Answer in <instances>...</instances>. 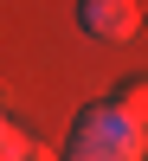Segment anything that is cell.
<instances>
[{
	"instance_id": "1",
	"label": "cell",
	"mask_w": 148,
	"mask_h": 161,
	"mask_svg": "<svg viewBox=\"0 0 148 161\" xmlns=\"http://www.w3.org/2000/svg\"><path fill=\"white\" fill-rule=\"evenodd\" d=\"M142 129L123 123L110 103H90L71 123V142H64V161H142Z\"/></svg>"
},
{
	"instance_id": "2",
	"label": "cell",
	"mask_w": 148,
	"mask_h": 161,
	"mask_svg": "<svg viewBox=\"0 0 148 161\" xmlns=\"http://www.w3.org/2000/svg\"><path fill=\"white\" fill-rule=\"evenodd\" d=\"M77 19H84L90 39H135L142 32L135 0H77Z\"/></svg>"
},
{
	"instance_id": "3",
	"label": "cell",
	"mask_w": 148,
	"mask_h": 161,
	"mask_svg": "<svg viewBox=\"0 0 148 161\" xmlns=\"http://www.w3.org/2000/svg\"><path fill=\"white\" fill-rule=\"evenodd\" d=\"M103 103H110V110L123 116V123H135L142 136H148V77H129V84H116Z\"/></svg>"
},
{
	"instance_id": "4",
	"label": "cell",
	"mask_w": 148,
	"mask_h": 161,
	"mask_svg": "<svg viewBox=\"0 0 148 161\" xmlns=\"http://www.w3.org/2000/svg\"><path fill=\"white\" fill-rule=\"evenodd\" d=\"M19 148H26V136H19V129L7 123V110H0V161H13Z\"/></svg>"
},
{
	"instance_id": "5",
	"label": "cell",
	"mask_w": 148,
	"mask_h": 161,
	"mask_svg": "<svg viewBox=\"0 0 148 161\" xmlns=\"http://www.w3.org/2000/svg\"><path fill=\"white\" fill-rule=\"evenodd\" d=\"M13 161H58V155H52V148H32V142H26V148L13 155Z\"/></svg>"
}]
</instances>
